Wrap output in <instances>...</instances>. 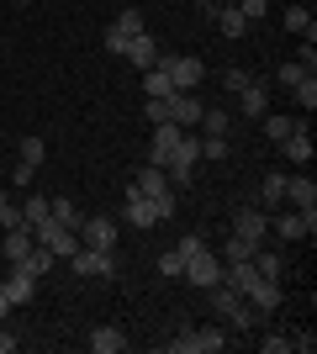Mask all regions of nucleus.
Masks as SVG:
<instances>
[{
    "mask_svg": "<svg viewBox=\"0 0 317 354\" xmlns=\"http://www.w3.org/2000/svg\"><path fill=\"white\" fill-rule=\"evenodd\" d=\"M69 265L75 275H117V249H75Z\"/></svg>",
    "mask_w": 317,
    "mask_h": 354,
    "instance_id": "nucleus-6",
    "label": "nucleus"
},
{
    "mask_svg": "<svg viewBox=\"0 0 317 354\" xmlns=\"http://www.w3.org/2000/svg\"><path fill=\"white\" fill-rule=\"evenodd\" d=\"M6 312H11V301H6V291H0V317H6Z\"/></svg>",
    "mask_w": 317,
    "mask_h": 354,
    "instance_id": "nucleus-50",
    "label": "nucleus"
},
{
    "mask_svg": "<svg viewBox=\"0 0 317 354\" xmlns=\"http://www.w3.org/2000/svg\"><path fill=\"white\" fill-rule=\"evenodd\" d=\"M185 281L201 286V291H211V286L222 281V259H217V254H206V249H196L191 259H185Z\"/></svg>",
    "mask_w": 317,
    "mask_h": 354,
    "instance_id": "nucleus-5",
    "label": "nucleus"
},
{
    "mask_svg": "<svg viewBox=\"0 0 317 354\" xmlns=\"http://www.w3.org/2000/svg\"><path fill=\"white\" fill-rule=\"evenodd\" d=\"M243 301L259 307V312H275V307H280V281H265V275H259V281L243 291Z\"/></svg>",
    "mask_w": 317,
    "mask_h": 354,
    "instance_id": "nucleus-14",
    "label": "nucleus"
},
{
    "mask_svg": "<svg viewBox=\"0 0 317 354\" xmlns=\"http://www.w3.org/2000/svg\"><path fill=\"white\" fill-rule=\"evenodd\" d=\"M280 148H286V159H291V164H312V153H317V148H312V133H307V127H296L291 138H280Z\"/></svg>",
    "mask_w": 317,
    "mask_h": 354,
    "instance_id": "nucleus-19",
    "label": "nucleus"
},
{
    "mask_svg": "<svg viewBox=\"0 0 317 354\" xmlns=\"http://www.w3.org/2000/svg\"><path fill=\"white\" fill-rule=\"evenodd\" d=\"M286 180H291V175H280V169H270V175H265V207L286 201Z\"/></svg>",
    "mask_w": 317,
    "mask_h": 354,
    "instance_id": "nucleus-30",
    "label": "nucleus"
},
{
    "mask_svg": "<svg viewBox=\"0 0 317 354\" xmlns=\"http://www.w3.org/2000/svg\"><path fill=\"white\" fill-rule=\"evenodd\" d=\"M286 201H291V207H296V212H317V185H312V180H286Z\"/></svg>",
    "mask_w": 317,
    "mask_h": 354,
    "instance_id": "nucleus-20",
    "label": "nucleus"
},
{
    "mask_svg": "<svg viewBox=\"0 0 317 354\" xmlns=\"http://www.w3.org/2000/svg\"><path fill=\"white\" fill-rule=\"evenodd\" d=\"M211 16H217V32H222V37H243V32L254 27V21H243L238 6H211Z\"/></svg>",
    "mask_w": 317,
    "mask_h": 354,
    "instance_id": "nucleus-18",
    "label": "nucleus"
},
{
    "mask_svg": "<svg viewBox=\"0 0 317 354\" xmlns=\"http://www.w3.org/2000/svg\"><path fill=\"white\" fill-rule=\"evenodd\" d=\"M79 249H117V217H106V212L85 217L79 222Z\"/></svg>",
    "mask_w": 317,
    "mask_h": 354,
    "instance_id": "nucleus-3",
    "label": "nucleus"
},
{
    "mask_svg": "<svg viewBox=\"0 0 317 354\" xmlns=\"http://www.w3.org/2000/svg\"><path fill=\"white\" fill-rule=\"evenodd\" d=\"M238 111L249 122H259L265 117V85H249V90H238Z\"/></svg>",
    "mask_w": 317,
    "mask_h": 354,
    "instance_id": "nucleus-26",
    "label": "nucleus"
},
{
    "mask_svg": "<svg viewBox=\"0 0 317 354\" xmlns=\"http://www.w3.org/2000/svg\"><path fill=\"white\" fill-rule=\"evenodd\" d=\"M275 80L296 90V85H302V80H307V69H302V64H280V74H275Z\"/></svg>",
    "mask_w": 317,
    "mask_h": 354,
    "instance_id": "nucleus-40",
    "label": "nucleus"
},
{
    "mask_svg": "<svg viewBox=\"0 0 317 354\" xmlns=\"http://www.w3.org/2000/svg\"><path fill=\"white\" fill-rule=\"evenodd\" d=\"M159 275H185V249L175 243L169 254H159Z\"/></svg>",
    "mask_w": 317,
    "mask_h": 354,
    "instance_id": "nucleus-34",
    "label": "nucleus"
},
{
    "mask_svg": "<svg viewBox=\"0 0 317 354\" xmlns=\"http://www.w3.org/2000/svg\"><path fill=\"white\" fill-rule=\"evenodd\" d=\"M122 59H133L137 69H153V64H159V43H153L148 32H133V37H127V53H122Z\"/></svg>",
    "mask_w": 317,
    "mask_h": 354,
    "instance_id": "nucleus-12",
    "label": "nucleus"
},
{
    "mask_svg": "<svg viewBox=\"0 0 317 354\" xmlns=\"http://www.w3.org/2000/svg\"><path fill=\"white\" fill-rule=\"evenodd\" d=\"M111 27H117V32H127V37H133V32H143V11H137V6H127V11H122L117 21H111Z\"/></svg>",
    "mask_w": 317,
    "mask_h": 354,
    "instance_id": "nucleus-35",
    "label": "nucleus"
},
{
    "mask_svg": "<svg viewBox=\"0 0 317 354\" xmlns=\"http://www.w3.org/2000/svg\"><path fill=\"white\" fill-rule=\"evenodd\" d=\"M191 6H196V11H211V6H217V0H191Z\"/></svg>",
    "mask_w": 317,
    "mask_h": 354,
    "instance_id": "nucleus-49",
    "label": "nucleus"
},
{
    "mask_svg": "<svg viewBox=\"0 0 317 354\" xmlns=\"http://www.w3.org/2000/svg\"><path fill=\"white\" fill-rule=\"evenodd\" d=\"M16 270H27L32 281H43L48 270H53V249H43V243H32V249L21 254V259H16Z\"/></svg>",
    "mask_w": 317,
    "mask_h": 354,
    "instance_id": "nucleus-17",
    "label": "nucleus"
},
{
    "mask_svg": "<svg viewBox=\"0 0 317 354\" xmlns=\"http://www.w3.org/2000/svg\"><path fill=\"white\" fill-rule=\"evenodd\" d=\"M291 349H296V354H312L317 339H312V333H296V339H291Z\"/></svg>",
    "mask_w": 317,
    "mask_h": 354,
    "instance_id": "nucleus-47",
    "label": "nucleus"
},
{
    "mask_svg": "<svg viewBox=\"0 0 317 354\" xmlns=\"http://www.w3.org/2000/svg\"><path fill=\"white\" fill-rule=\"evenodd\" d=\"M32 243H37V233H32L27 222H21V227H6V249H0V254H6V259L16 265V259H21V254L32 249Z\"/></svg>",
    "mask_w": 317,
    "mask_h": 354,
    "instance_id": "nucleus-21",
    "label": "nucleus"
},
{
    "mask_svg": "<svg viewBox=\"0 0 317 354\" xmlns=\"http://www.w3.org/2000/svg\"><path fill=\"white\" fill-rule=\"evenodd\" d=\"M222 153H227V138L222 133H206V138H201V159H222Z\"/></svg>",
    "mask_w": 317,
    "mask_h": 354,
    "instance_id": "nucleus-37",
    "label": "nucleus"
},
{
    "mask_svg": "<svg viewBox=\"0 0 317 354\" xmlns=\"http://www.w3.org/2000/svg\"><path fill=\"white\" fill-rule=\"evenodd\" d=\"M254 270L265 275V281H280V275H286V259H280V254H270L265 243H259V249H254Z\"/></svg>",
    "mask_w": 317,
    "mask_h": 354,
    "instance_id": "nucleus-25",
    "label": "nucleus"
},
{
    "mask_svg": "<svg viewBox=\"0 0 317 354\" xmlns=\"http://www.w3.org/2000/svg\"><path fill=\"white\" fill-rule=\"evenodd\" d=\"M159 122H175V111H169V95H153V101H148V127H159Z\"/></svg>",
    "mask_w": 317,
    "mask_h": 354,
    "instance_id": "nucleus-36",
    "label": "nucleus"
},
{
    "mask_svg": "<svg viewBox=\"0 0 317 354\" xmlns=\"http://www.w3.org/2000/svg\"><path fill=\"white\" fill-rule=\"evenodd\" d=\"M169 111H175L180 127H201V111H206V106H201L191 90H175V95H169Z\"/></svg>",
    "mask_w": 317,
    "mask_h": 354,
    "instance_id": "nucleus-13",
    "label": "nucleus"
},
{
    "mask_svg": "<svg viewBox=\"0 0 317 354\" xmlns=\"http://www.w3.org/2000/svg\"><path fill=\"white\" fill-rule=\"evenodd\" d=\"M16 344H21V339H16L11 328H0V354H16Z\"/></svg>",
    "mask_w": 317,
    "mask_h": 354,
    "instance_id": "nucleus-48",
    "label": "nucleus"
},
{
    "mask_svg": "<svg viewBox=\"0 0 317 354\" xmlns=\"http://www.w3.org/2000/svg\"><path fill=\"white\" fill-rule=\"evenodd\" d=\"M211 307L222 312V317H227L233 328H243V333H254V328H259V307H249V301H243V296L233 291V286H222V281L211 286Z\"/></svg>",
    "mask_w": 317,
    "mask_h": 354,
    "instance_id": "nucleus-1",
    "label": "nucleus"
},
{
    "mask_svg": "<svg viewBox=\"0 0 317 354\" xmlns=\"http://www.w3.org/2000/svg\"><path fill=\"white\" fill-rule=\"evenodd\" d=\"M90 349L95 354H122V349H127V339H122V328H95V333H90Z\"/></svg>",
    "mask_w": 317,
    "mask_h": 354,
    "instance_id": "nucleus-24",
    "label": "nucleus"
},
{
    "mask_svg": "<svg viewBox=\"0 0 317 354\" xmlns=\"http://www.w3.org/2000/svg\"><path fill=\"white\" fill-rule=\"evenodd\" d=\"M291 95H296V106H307V111H312V106H317V80L307 74V80H302L296 90H291Z\"/></svg>",
    "mask_w": 317,
    "mask_h": 354,
    "instance_id": "nucleus-38",
    "label": "nucleus"
},
{
    "mask_svg": "<svg viewBox=\"0 0 317 354\" xmlns=\"http://www.w3.org/2000/svg\"><path fill=\"white\" fill-rule=\"evenodd\" d=\"M286 27H291V32H307V37H317V21H312V11H307V6H286Z\"/></svg>",
    "mask_w": 317,
    "mask_h": 354,
    "instance_id": "nucleus-29",
    "label": "nucleus"
},
{
    "mask_svg": "<svg viewBox=\"0 0 317 354\" xmlns=\"http://www.w3.org/2000/svg\"><path fill=\"white\" fill-rule=\"evenodd\" d=\"M48 159V143L43 138H21V169H32V175H37V164Z\"/></svg>",
    "mask_w": 317,
    "mask_h": 354,
    "instance_id": "nucleus-28",
    "label": "nucleus"
},
{
    "mask_svg": "<svg viewBox=\"0 0 317 354\" xmlns=\"http://www.w3.org/2000/svg\"><path fill=\"white\" fill-rule=\"evenodd\" d=\"M153 212H159V222H164V217H175V191L153 196Z\"/></svg>",
    "mask_w": 317,
    "mask_h": 354,
    "instance_id": "nucleus-43",
    "label": "nucleus"
},
{
    "mask_svg": "<svg viewBox=\"0 0 317 354\" xmlns=\"http://www.w3.org/2000/svg\"><path fill=\"white\" fill-rule=\"evenodd\" d=\"M21 222H27V227L48 222V196H27V207H21Z\"/></svg>",
    "mask_w": 317,
    "mask_h": 354,
    "instance_id": "nucleus-32",
    "label": "nucleus"
},
{
    "mask_svg": "<svg viewBox=\"0 0 317 354\" xmlns=\"http://www.w3.org/2000/svg\"><path fill=\"white\" fill-rule=\"evenodd\" d=\"M32 233H37V243H43V249H53V259H69V254L79 249V233L75 227H64V222H37V227H32Z\"/></svg>",
    "mask_w": 317,
    "mask_h": 354,
    "instance_id": "nucleus-2",
    "label": "nucleus"
},
{
    "mask_svg": "<svg viewBox=\"0 0 317 354\" xmlns=\"http://www.w3.org/2000/svg\"><path fill=\"white\" fill-rule=\"evenodd\" d=\"M143 95H175V85H169V69H164V59L153 64V69H143Z\"/></svg>",
    "mask_w": 317,
    "mask_h": 354,
    "instance_id": "nucleus-22",
    "label": "nucleus"
},
{
    "mask_svg": "<svg viewBox=\"0 0 317 354\" xmlns=\"http://www.w3.org/2000/svg\"><path fill=\"white\" fill-rule=\"evenodd\" d=\"M180 122H159V127H153V148H148V164H159V169H164L169 164V153H175V143H180Z\"/></svg>",
    "mask_w": 317,
    "mask_h": 354,
    "instance_id": "nucleus-9",
    "label": "nucleus"
},
{
    "mask_svg": "<svg viewBox=\"0 0 317 354\" xmlns=\"http://www.w3.org/2000/svg\"><path fill=\"white\" fill-rule=\"evenodd\" d=\"M48 217L64 222V227H75V233H79V222H85V217H79V207L69 201V196H53V201H48Z\"/></svg>",
    "mask_w": 317,
    "mask_h": 354,
    "instance_id": "nucleus-23",
    "label": "nucleus"
},
{
    "mask_svg": "<svg viewBox=\"0 0 317 354\" xmlns=\"http://www.w3.org/2000/svg\"><path fill=\"white\" fill-rule=\"evenodd\" d=\"M254 249H259V243H254V238H243V233H233V238L222 243L227 265H238V259H254Z\"/></svg>",
    "mask_w": 317,
    "mask_h": 354,
    "instance_id": "nucleus-27",
    "label": "nucleus"
},
{
    "mask_svg": "<svg viewBox=\"0 0 317 354\" xmlns=\"http://www.w3.org/2000/svg\"><path fill=\"white\" fill-rule=\"evenodd\" d=\"M133 191L153 201V196H164V191H169V175L159 169V164H143V169H137V180H133Z\"/></svg>",
    "mask_w": 317,
    "mask_h": 354,
    "instance_id": "nucleus-15",
    "label": "nucleus"
},
{
    "mask_svg": "<svg viewBox=\"0 0 317 354\" xmlns=\"http://www.w3.org/2000/svg\"><path fill=\"white\" fill-rule=\"evenodd\" d=\"M265 227H270V212H254V207H238V212H233V233L265 243Z\"/></svg>",
    "mask_w": 317,
    "mask_h": 354,
    "instance_id": "nucleus-10",
    "label": "nucleus"
},
{
    "mask_svg": "<svg viewBox=\"0 0 317 354\" xmlns=\"http://www.w3.org/2000/svg\"><path fill=\"white\" fill-rule=\"evenodd\" d=\"M265 344V354H286L291 349V339H280V333H270V339H259Z\"/></svg>",
    "mask_w": 317,
    "mask_h": 354,
    "instance_id": "nucleus-46",
    "label": "nucleus"
},
{
    "mask_svg": "<svg viewBox=\"0 0 317 354\" xmlns=\"http://www.w3.org/2000/svg\"><path fill=\"white\" fill-rule=\"evenodd\" d=\"M0 227H21V212L11 207V196L0 191Z\"/></svg>",
    "mask_w": 317,
    "mask_h": 354,
    "instance_id": "nucleus-41",
    "label": "nucleus"
},
{
    "mask_svg": "<svg viewBox=\"0 0 317 354\" xmlns=\"http://www.w3.org/2000/svg\"><path fill=\"white\" fill-rule=\"evenodd\" d=\"M249 85H254V80H249L243 69H227L222 74V90H227V95H238V90H249Z\"/></svg>",
    "mask_w": 317,
    "mask_h": 354,
    "instance_id": "nucleus-39",
    "label": "nucleus"
},
{
    "mask_svg": "<svg viewBox=\"0 0 317 354\" xmlns=\"http://www.w3.org/2000/svg\"><path fill=\"white\" fill-rule=\"evenodd\" d=\"M0 291H6V301H11V307H27L32 296H37V281H32L27 270L11 265V275H6V286H0Z\"/></svg>",
    "mask_w": 317,
    "mask_h": 354,
    "instance_id": "nucleus-11",
    "label": "nucleus"
},
{
    "mask_svg": "<svg viewBox=\"0 0 317 354\" xmlns=\"http://www.w3.org/2000/svg\"><path fill=\"white\" fill-rule=\"evenodd\" d=\"M259 122H265V138H275V143H280V138H291L296 127H302V122H291V117H259Z\"/></svg>",
    "mask_w": 317,
    "mask_h": 354,
    "instance_id": "nucleus-31",
    "label": "nucleus"
},
{
    "mask_svg": "<svg viewBox=\"0 0 317 354\" xmlns=\"http://www.w3.org/2000/svg\"><path fill=\"white\" fill-rule=\"evenodd\" d=\"M201 133H222L227 138V111L222 106H206V111H201Z\"/></svg>",
    "mask_w": 317,
    "mask_h": 354,
    "instance_id": "nucleus-33",
    "label": "nucleus"
},
{
    "mask_svg": "<svg viewBox=\"0 0 317 354\" xmlns=\"http://www.w3.org/2000/svg\"><path fill=\"white\" fill-rule=\"evenodd\" d=\"M122 217L133 222V227H153V222H159V212H153V201H148V196L127 191V207H122Z\"/></svg>",
    "mask_w": 317,
    "mask_h": 354,
    "instance_id": "nucleus-16",
    "label": "nucleus"
},
{
    "mask_svg": "<svg viewBox=\"0 0 317 354\" xmlns=\"http://www.w3.org/2000/svg\"><path fill=\"white\" fill-rule=\"evenodd\" d=\"M164 59V53H159ZM164 69H169V85L175 90H196L201 80H206V64L201 59H164Z\"/></svg>",
    "mask_w": 317,
    "mask_h": 354,
    "instance_id": "nucleus-7",
    "label": "nucleus"
},
{
    "mask_svg": "<svg viewBox=\"0 0 317 354\" xmlns=\"http://www.w3.org/2000/svg\"><path fill=\"white\" fill-rule=\"evenodd\" d=\"M101 43H106V53H127V32L106 27V32H101Z\"/></svg>",
    "mask_w": 317,
    "mask_h": 354,
    "instance_id": "nucleus-42",
    "label": "nucleus"
},
{
    "mask_svg": "<svg viewBox=\"0 0 317 354\" xmlns=\"http://www.w3.org/2000/svg\"><path fill=\"white\" fill-rule=\"evenodd\" d=\"M222 328H196V333H180L169 339V354H222Z\"/></svg>",
    "mask_w": 317,
    "mask_h": 354,
    "instance_id": "nucleus-4",
    "label": "nucleus"
},
{
    "mask_svg": "<svg viewBox=\"0 0 317 354\" xmlns=\"http://www.w3.org/2000/svg\"><path fill=\"white\" fill-rule=\"evenodd\" d=\"M270 227L280 238H312L317 233V212H280V217H270Z\"/></svg>",
    "mask_w": 317,
    "mask_h": 354,
    "instance_id": "nucleus-8",
    "label": "nucleus"
},
{
    "mask_svg": "<svg viewBox=\"0 0 317 354\" xmlns=\"http://www.w3.org/2000/svg\"><path fill=\"white\" fill-rule=\"evenodd\" d=\"M238 11H243V21H259V16H265V0H238Z\"/></svg>",
    "mask_w": 317,
    "mask_h": 354,
    "instance_id": "nucleus-44",
    "label": "nucleus"
},
{
    "mask_svg": "<svg viewBox=\"0 0 317 354\" xmlns=\"http://www.w3.org/2000/svg\"><path fill=\"white\" fill-rule=\"evenodd\" d=\"M296 64H302V69H307V74H312V69H317V48H312V37H307V43H302V59H296Z\"/></svg>",
    "mask_w": 317,
    "mask_h": 354,
    "instance_id": "nucleus-45",
    "label": "nucleus"
}]
</instances>
